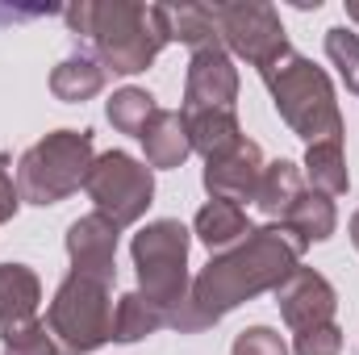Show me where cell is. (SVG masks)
Instances as JSON below:
<instances>
[{
    "instance_id": "cell-1",
    "label": "cell",
    "mask_w": 359,
    "mask_h": 355,
    "mask_svg": "<svg viewBox=\"0 0 359 355\" xmlns=\"http://www.w3.org/2000/svg\"><path fill=\"white\" fill-rule=\"evenodd\" d=\"M301 251H305V243L288 226H259V230H251L238 247H230L217 260H209V267L188 288V301L176 314L172 330L201 335L205 326L222 322L234 305L251 301L255 293L280 288L297 272Z\"/></svg>"
},
{
    "instance_id": "cell-2",
    "label": "cell",
    "mask_w": 359,
    "mask_h": 355,
    "mask_svg": "<svg viewBox=\"0 0 359 355\" xmlns=\"http://www.w3.org/2000/svg\"><path fill=\"white\" fill-rule=\"evenodd\" d=\"M76 38H88L100 63L117 76L147 72L155 55L168 46V29L159 17V4H134V0H80L63 8Z\"/></svg>"
},
{
    "instance_id": "cell-3",
    "label": "cell",
    "mask_w": 359,
    "mask_h": 355,
    "mask_svg": "<svg viewBox=\"0 0 359 355\" xmlns=\"http://www.w3.org/2000/svg\"><path fill=\"white\" fill-rule=\"evenodd\" d=\"M264 84H268L271 100H276V113L301 134L313 142H343V117H339V100L334 88L326 80L322 67H313L309 59L301 55H280L268 72H259Z\"/></svg>"
},
{
    "instance_id": "cell-4",
    "label": "cell",
    "mask_w": 359,
    "mask_h": 355,
    "mask_svg": "<svg viewBox=\"0 0 359 355\" xmlns=\"http://www.w3.org/2000/svg\"><path fill=\"white\" fill-rule=\"evenodd\" d=\"M92 172V134L88 130H55L34 142L17 163V192L29 205H59L72 196Z\"/></svg>"
},
{
    "instance_id": "cell-5",
    "label": "cell",
    "mask_w": 359,
    "mask_h": 355,
    "mask_svg": "<svg viewBox=\"0 0 359 355\" xmlns=\"http://www.w3.org/2000/svg\"><path fill=\"white\" fill-rule=\"evenodd\" d=\"M134 267H138L142 297L172 326L188 301V230L168 217L138 230L134 234Z\"/></svg>"
},
{
    "instance_id": "cell-6",
    "label": "cell",
    "mask_w": 359,
    "mask_h": 355,
    "mask_svg": "<svg viewBox=\"0 0 359 355\" xmlns=\"http://www.w3.org/2000/svg\"><path fill=\"white\" fill-rule=\"evenodd\" d=\"M109 288L104 280H92L72 272L50 309H46V330L59 339V351L63 355H88L100 343L113 339V301H109Z\"/></svg>"
},
{
    "instance_id": "cell-7",
    "label": "cell",
    "mask_w": 359,
    "mask_h": 355,
    "mask_svg": "<svg viewBox=\"0 0 359 355\" xmlns=\"http://www.w3.org/2000/svg\"><path fill=\"white\" fill-rule=\"evenodd\" d=\"M88 196L96 201V213H104L113 226H130L147 213L151 196H155V180L151 168L138 163L126 151H109L100 159H92V172L84 180Z\"/></svg>"
},
{
    "instance_id": "cell-8",
    "label": "cell",
    "mask_w": 359,
    "mask_h": 355,
    "mask_svg": "<svg viewBox=\"0 0 359 355\" xmlns=\"http://www.w3.org/2000/svg\"><path fill=\"white\" fill-rule=\"evenodd\" d=\"M213 17H217V38L251 67L268 72L280 55H288V38H284L280 13L271 4H259V0L213 4Z\"/></svg>"
},
{
    "instance_id": "cell-9",
    "label": "cell",
    "mask_w": 359,
    "mask_h": 355,
    "mask_svg": "<svg viewBox=\"0 0 359 355\" xmlns=\"http://www.w3.org/2000/svg\"><path fill=\"white\" fill-rule=\"evenodd\" d=\"M238 100V72L226 55V46L192 51L188 80H184V113L192 109H234Z\"/></svg>"
},
{
    "instance_id": "cell-10",
    "label": "cell",
    "mask_w": 359,
    "mask_h": 355,
    "mask_svg": "<svg viewBox=\"0 0 359 355\" xmlns=\"http://www.w3.org/2000/svg\"><path fill=\"white\" fill-rule=\"evenodd\" d=\"M276 305L284 314V322L301 335V330H313V326H326L334 322V288L326 276H318L313 267H297L280 288H276Z\"/></svg>"
},
{
    "instance_id": "cell-11",
    "label": "cell",
    "mask_w": 359,
    "mask_h": 355,
    "mask_svg": "<svg viewBox=\"0 0 359 355\" xmlns=\"http://www.w3.org/2000/svg\"><path fill=\"white\" fill-rule=\"evenodd\" d=\"M259 180H264V151L247 138H238L226 155L205 159V188L222 201H234V205L255 201Z\"/></svg>"
},
{
    "instance_id": "cell-12",
    "label": "cell",
    "mask_w": 359,
    "mask_h": 355,
    "mask_svg": "<svg viewBox=\"0 0 359 355\" xmlns=\"http://www.w3.org/2000/svg\"><path fill=\"white\" fill-rule=\"evenodd\" d=\"M117 230H121V226H113L104 213H88V217L72 222V230H67V255H72V272L113 284Z\"/></svg>"
},
{
    "instance_id": "cell-13",
    "label": "cell",
    "mask_w": 359,
    "mask_h": 355,
    "mask_svg": "<svg viewBox=\"0 0 359 355\" xmlns=\"http://www.w3.org/2000/svg\"><path fill=\"white\" fill-rule=\"evenodd\" d=\"M42 284L25 264H0V339H17L38 326Z\"/></svg>"
},
{
    "instance_id": "cell-14",
    "label": "cell",
    "mask_w": 359,
    "mask_h": 355,
    "mask_svg": "<svg viewBox=\"0 0 359 355\" xmlns=\"http://www.w3.org/2000/svg\"><path fill=\"white\" fill-rule=\"evenodd\" d=\"M142 147H147V163L151 168H180L192 151L188 138V121L176 109H155V117L142 130Z\"/></svg>"
},
{
    "instance_id": "cell-15",
    "label": "cell",
    "mask_w": 359,
    "mask_h": 355,
    "mask_svg": "<svg viewBox=\"0 0 359 355\" xmlns=\"http://www.w3.org/2000/svg\"><path fill=\"white\" fill-rule=\"evenodd\" d=\"M159 17H163L168 42H184V46H192V51L222 46L213 4H159Z\"/></svg>"
},
{
    "instance_id": "cell-16",
    "label": "cell",
    "mask_w": 359,
    "mask_h": 355,
    "mask_svg": "<svg viewBox=\"0 0 359 355\" xmlns=\"http://www.w3.org/2000/svg\"><path fill=\"white\" fill-rule=\"evenodd\" d=\"M184 121H188L192 151H201L205 159H213V155H226V151H230V147L243 138L234 109H192V113H184Z\"/></svg>"
},
{
    "instance_id": "cell-17",
    "label": "cell",
    "mask_w": 359,
    "mask_h": 355,
    "mask_svg": "<svg viewBox=\"0 0 359 355\" xmlns=\"http://www.w3.org/2000/svg\"><path fill=\"white\" fill-rule=\"evenodd\" d=\"M247 234H251L247 213H243V205H234V201L213 196V201L196 213V239H201L209 251H226V247L243 243Z\"/></svg>"
},
{
    "instance_id": "cell-18",
    "label": "cell",
    "mask_w": 359,
    "mask_h": 355,
    "mask_svg": "<svg viewBox=\"0 0 359 355\" xmlns=\"http://www.w3.org/2000/svg\"><path fill=\"white\" fill-rule=\"evenodd\" d=\"M301 196H305V180H301V168H297V163L280 159V163L264 168L259 192H255V205L268 213L271 222H276V217L284 222V217H288V209H292Z\"/></svg>"
},
{
    "instance_id": "cell-19",
    "label": "cell",
    "mask_w": 359,
    "mask_h": 355,
    "mask_svg": "<svg viewBox=\"0 0 359 355\" xmlns=\"http://www.w3.org/2000/svg\"><path fill=\"white\" fill-rule=\"evenodd\" d=\"M280 226H288V230L309 247V243H326V239L334 234L339 213H334L330 196H322V192H305V196L288 209V217H284Z\"/></svg>"
},
{
    "instance_id": "cell-20",
    "label": "cell",
    "mask_w": 359,
    "mask_h": 355,
    "mask_svg": "<svg viewBox=\"0 0 359 355\" xmlns=\"http://www.w3.org/2000/svg\"><path fill=\"white\" fill-rule=\"evenodd\" d=\"M104 88V67L88 59V55H72V59H63L55 72H50V92L59 96V100H67V105H76V100H88L96 92Z\"/></svg>"
},
{
    "instance_id": "cell-21",
    "label": "cell",
    "mask_w": 359,
    "mask_h": 355,
    "mask_svg": "<svg viewBox=\"0 0 359 355\" xmlns=\"http://www.w3.org/2000/svg\"><path fill=\"white\" fill-rule=\"evenodd\" d=\"M159 326H168V318L142 297V293H126L113 309V339L117 343H138L147 335H155Z\"/></svg>"
},
{
    "instance_id": "cell-22",
    "label": "cell",
    "mask_w": 359,
    "mask_h": 355,
    "mask_svg": "<svg viewBox=\"0 0 359 355\" xmlns=\"http://www.w3.org/2000/svg\"><path fill=\"white\" fill-rule=\"evenodd\" d=\"M305 172H309V184L322 192V196H343L347 192V163H343V142H313L305 151Z\"/></svg>"
},
{
    "instance_id": "cell-23",
    "label": "cell",
    "mask_w": 359,
    "mask_h": 355,
    "mask_svg": "<svg viewBox=\"0 0 359 355\" xmlns=\"http://www.w3.org/2000/svg\"><path fill=\"white\" fill-rule=\"evenodd\" d=\"M155 109L159 105H155V96L147 88H121V92H113V100H109V121H113V130L142 138V130L155 117Z\"/></svg>"
},
{
    "instance_id": "cell-24",
    "label": "cell",
    "mask_w": 359,
    "mask_h": 355,
    "mask_svg": "<svg viewBox=\"0 0 359 355\" xmlns=\"http://www.w3.org/2000/svg\"><path fill=\"white\" fill-rule=\"evenodd\" d=\"M326 55H330V63L339 67L343 84L359 96V34H351L347 25H334V29L326 34Z\"/></svg>"
},
{
    "instance_id": "cell-25",
    "label": "cell",
    "mask_w": 359,
    "mask_h": 355,
    "mask_svg": "<svg viewBox=\"0 0 359 355\" xmlns=\"http://www.w3.org/2000/svg\"><path fill=\"white\" fill-rule=\"evenodd\" d=\"M230 355H288L284 339L271 330V326H251L234 339V351Z\"/></svg>"
},
{
    "instance_id": "cell-26",
    "label": "cell",
    "mask_w": 359,
    "mask_h": 355,
    "mask_svg": "<svg viewBox=\"0 0 359 355\" xmlns=\"http://www.w3.org/2000/svg\"><path fill=\"white\" fill-rule=\"evenodd\" d=\"M339 351H343V330L334 322L297 335V355H339Z\"/></svg>"
},
{
    "instance_id": "cell-27",
    "label": "cell",
    "mask_w": 359,
    "mask_h": 355,
    "mask_svg": "<svg viewBox=\"0 0 359 355\" xmlns=\"http://www.w3.org/2000/svg\"><path fill=\"white\" fill-rule=\"evenodd\" d=\"M8 355H63L55 343H50V335H46V326L38 322V326H29L25 335H17V339H8Z\"/></svg>"
},
{
    "instance_id": "cell-28",
    "label": "cell",
    "mask_w": 359,
    "mask_h": 355,
    "mask_svg": "<svg viewBox=\"0 0 359 355\" xmlns=\"http://www.w3.org/2000/svg\"><path fill=\"white\" fill-rule=\"evenodd\" d=\"M17 188H13V176H8V155H0V222H8L17 213Z\"/></svg>"
},
{
    "instance_id": "cell-29",
    "label": "cell",
    "mask_w": 359,
    "mask_h": 355,
    "mask_svg": "<svg viewBox=\"0 0 359 355\" xmlns=\"http://www.w3.org/2000/svg\"><path fill=\"white\" fill-rule=\"evenodd\" d=\"M50 8H13V4H0V25H17V21H34Z\"/></svg>"
},
{
    "instance_id": "cell-30",
    "label": "cell",
    "mask_w": 359,
    "mask_h": 355,
    "mask_svg": "<svg viewBox=\"0 0 359 355\" xmlns=\"http://www.w3.org/2000/svg\"><path fill=\"white\" fill-rule=\"evenodd\" d=\"M351 243H355V251H359V213L351 217Z\"/></svg>"
},
{
    "instance_id": "cell-31",
    "label": "cell",
    "mask_w": 359,
    "mask_h": 355,
    "mask_svg": "<svg viewBox=\"0 0 359 355\" xmlns=\"http://www.w3.org/2000/svg\"><path fill=\"white\" fill-rule=\"evenodd\" d=\"M347 17H351V21H359V0H351V4H347Z\"/></svg>"
}]
</instances>
